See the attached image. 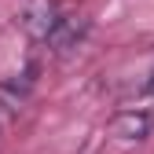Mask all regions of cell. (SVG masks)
<instances>
[{
    "instance_id": "obj_2",
    "label": "cell",
    "mask_w": 154,
    "mask_h": 154,
    "mask_svg": "<svg viewBox=\"0 0 154 154\" xmlns=\"http://www.w3.org/2000/svg\"><path fill=\"white\" fill-rule=\"evenodd\" d=\"M85 29H88V22H85L81 15H63L59 22H55V29L48 33V44H51L55 51H70V48L85 37Z\"/></svg>"
},
{
    "instance_id": "obj_1",
    "label": "cell",
    "mask_w": 154,
    "mask_h": 154,
    "mask_svg": "<svg viewBox=\"0 0 154 154\" xmlns=\"http://www.w3.org/2000/svg\"><path fill=\"white\" fill-rule=\"evenodd\" d=\"M59 18H63V11H59L55 0H29L22 8V15H18V26H22L33 41H48V33L55 29Z\"/></svg>"
},
{
    "instance_id": "obj_3",
    "label": "cell",
    "mask_w": 154,
    "mask_h": 154,
    "mask_svg": "<svg viewBox=\"0 0 154 154\" xmlns=\"http://www.w3.org/2000/svg\"><path fill=\"white\" fill-rule=\"evenodd\" d=\"M114 136H121V140H147L150 136V114L147 110H125V114H118L114 118Z\"/></svg>"
}]
</instances>
